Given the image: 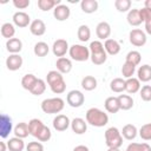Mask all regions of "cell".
<instances>
[{
    "instance_id": "1",
    "label": "cell",
    "mask_w": 151,
    "mask_h": 151,
    "mask_svg": "<svg viewBox=\"0 0 151 151\" xmlns=\"http://www.w3.org/2000/svg\"><path fill=\"white\" fill-rule=\"evenodd\" d=\"M46 81H47L51 91L53 93H55V94H61L66 90V83L64 80V77L57 70H52V71H50L47 73Z\"/></svg>"
},
{
    "instance_id": "2",
    "label": "cell",
    "mask_w": 151,
    "mask_h": 151,
    "mask_svg": "<svg viewBox=\"0 0 151 151\" xmlns=\"http://www.w3.org/2000/svg\"><path fill=\"white\" fill-rule=\"evenodd\" d=\"M86 122L92 126L103 127L109 123V116L97 107H91L86 112Z\"/></svg>"
},
{
    "instance_id": "3",
    "label": "cell",
    "mask_w": 151,
    "mask_h": 151,
    "mask_svg": "<svg viewBox=\"0 0 151 151\" xmlns=\"http://www.w3.org/2000/svg\"><path fill=\"white\" fill-rule=\"evenodd\" d=\"M90 59L94 65H103L107 59V53L104 48V45L99 40H94L88 46Z\"/></svg>"
},
{
    "instance_id": "4",
    "label": "cell",
    "mask_w": 151,
    "mask_h": 151,
    "mask_svg": "<svg viewBox=\"0 0 151 151\" xmlns=\"http://www.w3.org/2000/svg\"><path fill=\"white\" fill-rule=\"evenodd\" d=\"M64 106H65V101H64V99H61L59 97L47 98L41 101V110L48 114H55V113L61 112Z\"/></svg>"
},
{
    "instance_id": "5",
    "label": "cell",
    "mask_w": 151,
    "mask_h": 151,
    "mask_svg": "<svg viewBox=\"0 0 151 151\" xmlns=\"http://www.w3.org/2000/svg\"><path fill=\"white\" fill-rule=\"evenodd\" d=\"M105 144L107 145V147H116L119 149L123 145V136L122 132L114 127L111 126L105 131Z\"/></svg>"
},
{
    "instance_id": "6",
    "label": "cell",
    "mask_w": 151,
    "mask_h": 151,
    "mask_svg": "<svg viewBox=\"0 0 151 151\" xmlns=\"http://www.w3.org/2000/svg\"><path fill=\"white\" fill-rule=\"evenodd\" d=\"M70 57L72 60L76 61H86L90 59V50L88 47L80 45V44H74L70 47L68 50Z\"/></svg>"
},
{
    "instance_id": "7",
    "label": "cell",
    "mask_w": 151,
    "mask_h": 151,
    "mask_svg": "<svg viewBox=\"0 0 151 151\" xmlns=\"http://www.w3.org/2000/svg\"><path fill=\"white\" fill-rule=\"evenodd\" d=\"M129 39H130V42L136 47L144 46L147 40L146 33L144 31H142L140 28H133L129 34Z\"/></svg>"
},
{
    "instance_id": "8",
    "label": "cell",
    "mask_w": 151,
    "mask_h": 151,
    "mask_svg": "<svg viewBox=\"0 0 151 151\" xmlns=\"http://www.w3.org/2000/svg\"><path fill=\"white\" fill-rule=\"evenodd\" d=\"M66 101L71 107H80L85 101V96L79 90H72L67 93Z\"/></svg>"
},
{
    "instance_id": "9",
    "label": "cell",
    "mask_w": 151,
    "mask_h": 151,
    "mask_svg": "<svg viewBox=\"0 0 151 151\" xmlns=\"http://www.w3.org/2000/svg\"><path fill=\"white\" fill-rule=\"evenodd\" d=\"M13 130V123H12V118L9 116H7L6 113H1L0 116V136L1 138H7L9 136V133Z\"/></svg>"
},
{
    "instance_id": "10",
    "label": "cell",
    "mask_w": 151,
    "mask_h": 151,
    "mask_svg": "<svg viewBox=\"0 0 151 151\" xmlns=\"http://www.w3.org/2000/svg\"><path fill=\"white\" fill-rule=\"evenodd\" d=\"M70 50L68 47V42L65 40V39H57L54 42H53V46H52V52L55 57H59V58H63L66 52Z\"/></svg>"
},
{
    "instance_id": "11",
    "label": "cell",
    "mask_w": 151,
    "mask_h": 151,
    "mask_svg": "<svg viewBox=\"0 0 151 151\" xmlns=\"http://www.w3.org/2000/svg\"><path fill=\"white\" fill-rule=\"evenodd\" d=\"M52 124H53L54 130H57L59 132H63V131H66L71 126V120L65 114H57V117L53 119Z\"/></svg>"
},
{
    "instance_id": "12",
    "label": "cell",
    "mask_w": 151,
    "mask_h": 151,
    "mask_svg": "<svg viewBox=\"0 0 151 151\" xmlns=\"http://www.w3.org/2000/svg\"><path fill=\"white\" fill-rule=\"evenodd\" d=\"M13 24L18 27H27L28 25H31V18L29 15L26 13V12H22V11H19V12H15L13 14Z\"/></svg>"
},
{
    "instance_id": "13",
    "label": "cell",
    "mask_w": 151,
    "mask_h": 151,
    "mask_svg": "<svg viewBox=\"0 0 151 151\" xmlns=\"http://www.w3.org/2000/svg\"><path fill=\"white\" fill-rule=\"evenodd\" d=\"M70 15H71V9H70V7L66 6V5L60 4V5H58V6L53 9V17H54L58 21H65V20H67V19L70 18Z\"/></svg>"
},
{
    "instance_id": "14",
    "label": "cell",
    "mask_w": 151,
    "mask_h": 151,
    "mask_svg": "<svg viewBox=\"0 0 151 151\" xmlns=\"http://www.w3.org/2000/svg\"><path fill=\"white\" fill-rule=\"evenodd\" d=\"M96 34L100 40H107L111 34V26L106 21H100L96 27Z\"/></svg>"
},
{
    "instance_id": "15",
    "label": "cell",
    "mask_w": 151,
    "mask_h": 151,
    "mask_svg": "<svg viewBox=\"0 0 151 151\" xmlns=\"http://www.w3.org/2000/svg\"><path fill=\"white\" fill-rule=\"evenodd\" d=\"M22 57L20 54H9L6 59V66L9 71H18L22 66Z\"/></svg>"
},
{
    "instance_id": "16",
    "label": "cell",
    "mask_w": 151,
    "mask_h": 151,
    "mask_svg": "<svg viewBox=\"0 0 151 151\" xmlns=\"http://www.w3.org/2000/svg\"><path fill=\"white\" fill-rule=\"evenodd\" d=\"M29 32L33 34V35H37V37H40V35H44L45 32H46V25L42 20L40 19H35L31 22L29 25Z\"/></svg>"
},
{
    "instance_id": "17",
    "label": "cell",
    "mask_w": 151,
    "mask_h": 151,
    "mask_svg": "<svg viewBox=\"0 0 151 151\" xmlns=\"http://www.w3.org/2000/svg\"><path fill=\"white\" fill-rule=\"evenodd\" d=\"M71 129L76 134H83L87 130V122L83 118H74L71 122Z\"/></svg>"
},
{
    "instance_id": "18",
    "label": "cell",
    "mask_w": 151,
    "mask_h": 151,
    "mask_svg": "<svg viewBox=\"0 0 151 151\" xmlns=\"http://www.w3.org/2000/svg\"><path fill=\"white\" fill-rule=\"evenodd\" d=\"M44 126H45V124H44L40 119H38V118H33V119H31V120L28 122L29 134L37 138V137L39 136V133L42 131Z\"/></svg>"
},
{
    "instance_id": "19",
    "label": "cell",
    "mask_w": 151,
    "mask_h": 151,
    "mask_svg": "<svg viewBox=\"0 0 151 151\" xmlns=\"http://www.w3.org/2000/svg\"><path fill=\"white\" fill-rule=\"evenodd\" d=\"M6 48L11 54H19L22 50V41L19 38H12L6 41Z\"/></svg>"
},
{
    "instance_id": "20",
    "label": "cell",
    "mask_w": 151,
    "mask_h": 151,
    "mask_svg": "<svg viewBox=\"0 0 151 151\" xmlns=\"http://www.w3.org/2000/svg\"><path fill=\"white\" fill-rule=\"evenodd\" d=\"M125 91L129 94H134L140 91V81L138 78H129L125 80Z\"/></svg>"
},
{
    "instance_id": "21",
    "label": "cell",
    "mask_w": 151,
    "mask_h": 151,
    "mask_svg": "<svg viewBox=\"0 0 151 151\" xmlns=\"http://www.w3.org/2000/svg\"><path fill=\"white\" fill-rule=\"evenodd\" d=\"M104 106H105V110L109 112V113H117L119 110H120V105H119V100H118V97H107L105 99V103H104Z\"/></svg>"
},
{
    "instance_id": "22",
    "label": "cell",
    "mask_w": 151,
    "mask_h": 151,
    "mask_svg": "<svg viewBox=\"0 0 151 151\" xmlns=\"http://www.w3.org/2000/svg\"><path fill=\"white\" fill-rule=\"evenodd\" d=\"M55 66H57V71H59L61 74H65V73L71 72V70H72V61L68 58H65V57L58 58L57 63H55Z\"/></svg>"
},
{
    "instance_id": "23",
    "label": "cell",
    "mask_w": 151,
    "mask_h": 151,
    "mask_svg": "<svg viewBox=\"0 0 151 151\" xmlns=\"http://www.w3.org/2000/svg\"><path fill=\"white\" fill-rule=\"evenodd\" d=\"M104 48H105L106 53L110 54V55H116V54H118L120 52V45H119V42L117 40L110 39V38L107 40H105Z\"/></svg>"
},
{
    "instance_id": "24",
    "label": "cell",
    "mask_w": 151,
    "mask_h": 151,
    "mask_svg": "<svg viewBox=\"0 0 151 151\" xmlns=\"http://www.w3.org/2000/svg\"><path fill=\"white\" fill-rule=\"evenodd\" d=\"M137 76H138L139 81H143V83L150 81L151 80V66L147 64L139 66V68L137 71Z\"/></svg>"
},
{
    "instance_id": "25",
    "label": "cell",
    "mask_w": 151,
    "mask_h": 151,
    "mask_svg": "<svg viewBox=\"0 0 151 151\" xmlns=\"http://www.w3.org/2000/svg\"><path fill=\"white\" fill-rule=\"evenodd\" d=\"M98 6H99V4L97 0H81V2H80L81 11L87 14L94 13L98 9Z\"/></svg>"
},
{
    "instance_id": "26",
    "label": "cell",
    "mask_w": 151,
    "mask_h": 151,
    "mask_svg": "<svg viewBox=\"0 0 151 151\" xmlns=\"http://www.w3.org/2000/svg\"><path fill=\"white\" fill-rule=\"evenodd\" d=\"M138 134V130L133 124H126L123 126L122 136L127 140H133Z\"/></svg>"
},
{
    "instance_id": "27",
    "label": "cell",
    "mask_w": 151,
    "mask_h": 151,
    "mask_svg": "<svg viewBox=\"0 0 151 151\" xmlns=\"http://www.w3.org/2000/svg\"><path fill=\"white\" fill-rule=\"evenodd\" d=\"M13 132H14L15 137H18V138H21V139H24V138L28 137V134H29L28 124H27V123H25V122L18 123V124L15 125V127H14Z\"/></svg>"
},
{
    "instance_id": "28",
    "label": "cell",
    "mask_w": 151,
    "mask_h": 151,
    "mask_svg": "<svg viewBox=\"0 0 151 151\" xmlns=\"http://www.w3.org/2000/svg\"><path fill=\"white\" fill-rule=\"evenodd\" d=\"M127 22L131 25V26H139L143 20L140 18V14H139V8H133V9H130V12L127 13Z\"/></svg>"
},
{
    "instance_id": "29",
    "label": "cell",
    "mask_w": 151,
    "mask_h": 151,
    "mask_svg": "<svg viewBox=\"0 0 151 151\" xmlns=\"http://www.w3.org/2000/svg\"><path fill=\"white\" fill-rule=\"evenodd\" d=\"M37 81H38V78H37L34 74L27 73V74H25V76L22 77V79H21V86H22L25 90H27V91L31 92V90L34 87V85H35Z\"/></svg>"
},
{
    "instance_id": "30",
    "label": "cell",
    "mask_w": 151,
    "mask_h": 151,
    "mask_svg": "<svg viewBox=\"0 0 151 151\" xmlns=\"http://www.w3.org/2000/svg\"><path fill=\"white\" fill-rule=\"evenodd\" d=\"M7 146L9 151H22L25 149V143L21 138L13 137L9 138V140L7 142Z\"/></svg>"
},
{
    "instance_id": "31",
    "label": "cell",
    "mask_w": 151,
    "mask_h": 151,
    "mask_svg": "<svg viewBox=\"0 0 151 151\" xmlns=\"http://www.w3.org/2000/svg\"><path fill=\"white\" fill-rule=\"evenodd\" d=\"M118 100H119L120 110L127 111V110L133 107V99H132V97L130 94H119L118 96Z\"/></svg>"
},
{
    "instance_id": "32",
    "label": "cell",
    "mask_w": 151,
    "mask_h": 151,
    "mask_svg": "<svg viewBox=\"0 0 151 151\" xmlns=\"http://www.w3.org/2000/svg\"><path fill=\"white\" fill-rule=\"evenodd\" d=\"M60 4H61L60 0H38V7L44 12L54 9Z\"/></svg>"
},
{
    "instance_id": "33",
    "label": "cell",
    "mask_w": 151,
    "mask_h": 151,
    "mask_svg": "<svg viewBox=\"0 0 151 151\" xmlns=\"http://www.w3.org/2000/svg\"><path fill=\"white\" fill-rule=\"evenodd\" d=\"M77 37L81 42H86L91 38V29L87 25H80L77 31Z\"/></svg>"
},
{
    "instance_id": "34",
    "label": "cell",
    "mask_w": 151,
    "mask_h": 151,
    "mask_svg": "<svg viewBox=\"0 0 151 151\" xmlns=\"http://www.w3.org/2000/svg\"><path fill=\"white\" fill-rule=\"evenodd\" d=\"M0 31H1V35H2L4 38H6L7 40L12 39V38L14 37V34H15V27H14V25L11 24V22H5V24H2Z\"/></svg>"
},
{
    "instance_id": "35",
    "label": "cell",
    "mask_w": 151,
    "mask_h": 151,
    "mask_svg": "<svg viewBox=\"0 0 151 151\" xmlns=\"http://www.w3.org/2000/svg\"><path fill=\"white\" fill-rule=\"evenodd\" d=\"M81 87L85 91H92L97 87V79L93 76H85L81 79Z\"/></svg>"
},
{
    "instance_id": "36",
    "label": "cell",
    "mask_w": 151,
    "mask_h": 151,
    "mask_svg": "<svg viewBox=\"0 0 151 151\" xmlns=\"http://www.w3.org/2000/svg\"><path fill=\"white\" fill-rule=\"evenodd\" d=\"M50 51V47L45 42V41H39L34 45V48H33V52L37 57H46L47 53Z\"/></svg>"
},
{
    "instance_id": "37",
    "label": "cell",
    "mask_w": 151,
    "mask_h": 151,
    "mask_svg": "<svg viewBox=\"0 0 151 151\" xmlns=\"http://www.w3.org/2000/svg\"><path fill=\"white\" fill-rule=\"evenodd\" d=\"M110 88H111V91H113L116 93H120V92L125 91V80L123 78L112 79L110 83Z\"/></svg>"
},
{
    "instance_id": "38",
    "label": "cell",
    "mask_w": 151,
    "mask_h": 151,
    "mask_svg": "<svg viewBox=\"0 0 151 151\" xmlns=\"http://www.w3.org/2000/svg\"><path fill=\"white\" fill-rule=\"evenodd\" d=\"M140 60H142V54L138 51H130L125 57V61L134 66H138L140 64Z\"/></svg>"
},
{
    "instance_id": "39",
    "label": "cell",
    "mask_w": 151,
    "mask_h": 151,
    "mask_svg": "<svg viewBox=\"0 0 151 151\" xmlns=\"http://www.w3.org/2000/svg\"><path fill=\"white\" fill-rule=\"evenodd\" d=\"M125 151H151V146L147 143H131Z\"/></svg>"
},
{
    "instance_id": "40",
    "label": "cell",
    "mask_w": 151,
    "mask_h": 151,
    "mask_svg": "<svg viewBox=\"0 0 151 151\" xmlns=\"http://www.w3.org/2000/svg\"><path fill=\"white\" fill-rule=\"evenodd\" d=\"M134 71H136V66L130 64V63H124L123 66H122V74L124 78L129 79V78H132V76L134 74Z\"/></svg>"
},
{
    "instance_id": "41",
    "label": "cell",
    "mask_w": 151,
    "mask_h": 151,
    "mask_svg": "<svg viewBox=\"0 0 151 151\" xmlns=\"http://www.w3.org/2000/svg\"><path fill=\"white\" fill-rule=\"evenodd\" d=\"M114 7L119 12H130L131 9V1L130 0H116Z\"/></svg>"
},
{
    "instance_id": "42",
    "label": "cell",
    "mask_w": 151,
    "mask_h": 151,
    "mask_svg": "<svg viewBox=\"0 0 151 151\" xmlns=\"http://www.w3.org/2000/svg\"><path fill=\"white\" fill-rule=\"evenodd\" d=\"M45 90H46V83H45V80L38 78V81L35 83L34 87L31 90V93L34 94V96H40V94H42L45 92Z\"/></svg>"
},
{
    "instance_id": "43",
    "label": "cell",
    "mask_w": 151,
    "mask_h": 151,
    "mask_svg": "<svg viewBox=\"0 0 151 151\" xmlns=\"http://www.w3.org/2000/svg\"><path fill=\"white\" fill-rule=\"evenodd\" d=\"M138 133H139V136H140L142 139H144V140H151V123H147V124L142 125V127L139 129Z\"/></svg>"
},
{
    "instance_id": "44",
    "label": "cell",
    "mask_w": 151,
    "mask_h": 151,
    "mask_svg": "<svg viewBox=\"0 0 151 151\" xmlns=\"http://www.w3.org/2000/svg\"><path fill=\"white\" fill-rule=\"evenodd\" d=\"M139 96L144 101H151V86L144 85L143 87H140Z\"/></svg>"
},
{
    "instance_id": "45",
    "label": "cell",
    "mask_w": 151,
    "mask_h": 151,
    "mask_svg": "<svg viewBox=\"0 0 151 151\" xmlns=\"http://www.w3.org/2000/svg\"><path fill=\"white\" fill-rule=\"evenodd\" d=\"M51 137H52V132H51L50 127L45 125L44 129H42V131L39 133V136L37 138H38L39 142H48L51 139Z\"/></svg>"
},
{
    "instance_id": "46",
    "label": "cell",
    "mask_w": 151,
    "mask_h": 151,
    "mask_svg": "<svg viewBox=\"0 0 151 151\" xmlns=\"http://www.w3.org/2000/svg\"><path fill=\"white\" fill-rule=\"evenodd\" d=\"M26 151H44V145L40 142H29L26 145Z\"/></svg>"
},
{
    "instance_id": "47",
    "label": "cell",
    "mask_w": 151,
    "mask_h": 151,
    "mask_svg": "<svg viewBox=\"0 0 151 151\" xmlns=\"http://www.w3.org/2000/svg\"><path fill=\"white\" fill-rule=\"evenodd\" d=\"M29 0H13V6L18 9H25L29 6Z\"/></svg>"
},
{
    "instance_id": "48",
    "label": "cell",
    "mask_w": 151,
    "mask_h": 151,
    "mask_svg": "<svg viewBox=\"0 0 151 151\" xmlns=\"http://www.w3.org/2000/svg\"><path fill=\"white\" fill-rule=\"evenodd\" d=\"M139 14H140V18H142L143 22H145V21H147L149 19H151V11H149V9L145 8V7H143V8L139 9Z\"/></svg>"
},
{
    "instance_id": "49",
    "label": "cell",
    "mask_w": 151,
    "mask_h": 151,
    "mask_svg": "<svg viewBox=\"0 0 151 151\" xmlns=\"http://www.w3.org/2000/svg\"><path fill=\"white\" fill-rule=\"evenodd\" d=\"M144 24H145V32L151 35V19H149V20L145 21Z\"/></svg>"
},
{
    "instance_id": "50",
    "label": "cell",
    "mask_w": 151,
    "mask_h": 151,
    "mask_svg": "<svg viewBox=\"0 0 151 151\" xmlns=\"http://www.w3.org/2000/svg\"><path fill=\"white\" fill-rule=\"evenodd\" d=\"M73 151H90V150H88V147L85 146V145H77V146L73 149Z\"/></svg>"
},
{
    "instance_id": "51",
    "label": "cell",
    "mask_w": 151,
    "mask_h": 151,
    "mask_svg": "<svg viewBox=\"0 0 151 151\" xmlns=\"http://www.w3.org/2000/svg\"><path fill=\"white\" fill-rule=\"evenodd\" d=\"M7 149H8L7 143H5V142H0V151H6Z\"/></svg>"
},
{
    "instance_id": "52",
    "label": "cell",
    "mask_w": 151,
    "mask_h": 151,
    "mask_svg": "<svg viewBox=\"0 0 151 151\" xmlns=\"http://www.w3.org/2000/svg\"><path fill=\"white\" fill-rule=\"evenodd\" d=\"M144 7L147 8L149 11H151V0H146V1L144 2Z\"/></svg>"
},
{
    "instance_id": "53",
    "label": "cell",
    "mask_w": 151,
    "mask_h": 151,
    "mask_svg": "<svg viewBox=\"0 0 151 151\" xmlns=\"http://www.w3.org/2000/svg\"><path fill=\"white\" fill-rule=\"evenodd\" d=\"M107 151H123V150H120V149H116V147H109Z\"/></svg>"
}]
</instances>
